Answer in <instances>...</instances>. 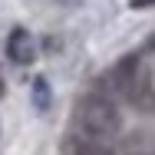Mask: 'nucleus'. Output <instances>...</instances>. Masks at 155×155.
I'll return each instance as SVG.
<instances>
[{
	"label": "nucleus",
	"instance_id": "nucleus-5",
	"mask_svg": "<svg viewBox=\"0 0 155 155\" xmlns=\"http://www.w3.org/2000/svg\"><path fill=\"white\" fill-rule=\"evenodd\" d=\"M149 3H155V0H132V7H149Z\"/></svg>",
	"mask_w": 155,
	"mask_h": 155
},
{
	"label": "nucleus",
	"instance_id": "nucleus-4",
	"mask_svg": "<svg viewBox=\"0 0 155 155\" xmlns=\"http://www.w3.org/2000/svg\"><path fill=\"white\" fill-rule=\"evenodd\" d=\"M36 106H46L50 102V86H46V79H36Z\"/></svg>",
	"mask_w": 155,
	"mask_h": 155
},
{
	"label": "nucleus",
	"instance_id": "nucleus-1",
	"mask_svg": "<svg viewBox=\"0 0 155 155\" xmlns=\"http://www.w3.org/2000/svg\"><path fill=\"white\" fill-rule=\"evenodd\" d=\"M76 139H86V142H96V145H112V139L119 135V109L112 102V96L102 93V89H93L79 99L76 106V116H73V132Z\"/></svg>",
	"mask_w": 155,
	"mask_h": 155
},
{
	"label": "nucleus",
	"instance_id": "nucleus-3",
	"mask_svg": "<svg viewBox=\"0 0 155 155\" xmlns=\"http://www.w3.org/2000/svg\"><path fill=\"white\" fill-rule=\"evenodd\" d=\"M7 56L17 63V66H30L36 60V40L23 27H17V30L10 33V40H7Z\"/></svg>",
	"mask_w": 155,
	"mask_h": 155
},
{
	"label": "nucleus",
	"instance_id": "nucleus-2",
	"mask_svg": "<svg viewBox=\"0 0 155 155\" xmlns=\"http://www.w3.org/2000/svg\"><path fill=\"white\" fill-rule=\"evenodd\" d=\"M116 86H119V93H122L135 109H142V112L155 109V83H152V73L135 60V56H129V60H122L119 66H116Z\"/></svg>",
	"mask_w": 155,
	"mask_h": 155
},
{
	"label": "nucleus",
	"instance_id": "nucleus-6",
	"mask_svg": "<svg viewBox=\"0 0 155 155\" xmlns=\"http://www.w3.org/2000/svg\"><path fill=\"white\" fill-rule=\"evenodd\" d=\"M0 93H3V79H0Z\"/></svg>",
	"mask_w": 155,
	"mask_h": 155
}]
</instances>
